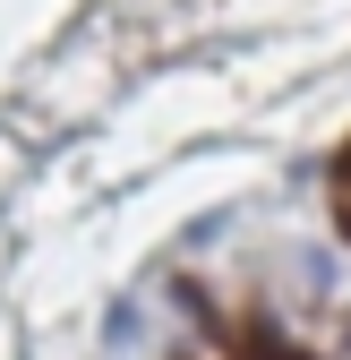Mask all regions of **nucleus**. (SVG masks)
Here are the masks:
<instances>
[{
  "mask_svg": "<svg viewBox=\"0 0 351 360\" xmlns=\"http://www.w3.org/2000/svg\"><path fill=\"white\" fill-rule=\"evenodd\" d=\"M138 326H146V318H138V300H120L112 318H103V343H138Z\"/></svg>",
  "mask_w": 351,
  "mask_h": 360,
  "instance_id": "obj_1",
  "label": "nucleus"
}]
</instances>
